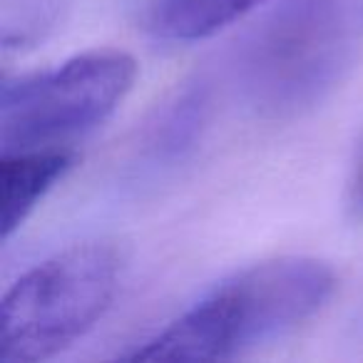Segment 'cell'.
Masks as SVG:
<instances>
[{
	"label": "cell",
	"instance_id": "6da1fadb",
	"mask_svg": "<svg viewBox=\"0 0 363 363\" xmlns=\"http://www.w3.org/2000/svg\"><path fill=\"white\" fill-rule=\"evenodd\" d=\"M336 289V274L311 257L254 264L132 353V361H227L296 331Z\"/></svg>",
	"mask_w": 363,
	"mask_h": 363
},
{
	"label": "cell",
	"instance_id": "52a82bcc",
	"mask_svg": "<svg viewBox=\"0 0 363 363\" xmlns=\"http://www.w3.org/2000/svg\"><path fill=\"white\" fill-rule=\"evenodd\" d=\"M351 204L356 209L358 217H363V150L358 155V162L353 167V177H351Z\"/></svg>",
	"mask_w": 363,
	"mask_h": 363
},
{
	"label": "cell",
	"instance_id": "277c9868",
	"mask_svg": "<svg viewBox=\"0 0 363 363\" xmlns=\"http://www.w3.org/2000/svg\"><path fill=\"white\" fill-rule=\"evenodd\" d=\"M137 62L130 52L87 50L50 70L3 82L0 150L3 155L55 150L107 120L130 95Z\"/></svg>",
	"mask_w": 363,
	"mask_h": 363
},
{
	"label": "cell",
	"instance_id": "7a4b0ae2",
	"mask_svg": "<svg viewBox=\"0 0 363 363\" xmlns=\"http://www.w3.org/2000/svg\"><path fill=\"white\" fill-rule=\"evenodd\" d=\"M363 28V0H279L234 62L242 100L267 120L313 110L341 82Z\"/></svg>",
	"mask_w": 363,
	"mask_h": 363
},
{
	"label": "cell",
	"instance_id": "5b68a950",
	"mask_svg": "<svg viewBox=\"0 0 363 363\" xmlns=\"http://www.w3.org/2000/svg\"><path fill=\"white\" fill-rule=\"evenodd\" d=\"M75 164V152L65 147L55 150H30L3 155V214L0 237H13L28 222L48 192Z\"/></svg>",
	"mask_w": 363,
	"mask_h": 363
},
{
	"label": "cell",
	"instance_id": "3957f363",
	"mask_svg": "<svg viewBox=\"0 0 363 363\" xmlns=\"http://www.w3.org/2000/svg\"><path fill=\"white\" fill-rule=\"evenodd\" d=\"M122 254L82 242L21 277L0 303V363H40L82 338L110 308Z\"/></svg>",
	"mask_w": 363,
	"mask_h": 363
},
{
	"label": "cell",
	"instance_id": "8992f818",
	"mask_svg": "<svg viewBox=\"0 0 363 363\" xmlns=\"http://www.w3.org/2000/svg\"><path fill=\"white\" fill-rule=\"evenodd\" d=\"M267 0H157L152 30L162 40L194 43L212 38Z\"/></svg>",
	"mask_w": 363,
	"mask_h": 363
}]
</instances>
